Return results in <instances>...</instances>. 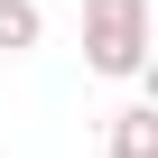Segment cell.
<instances>
[{"label": "cell", "mask_w": 158, "mask_h": 158, "mask_svg": "<svg viewBox=\"0 0 158 158\" xmlns=\"http://www.w3.org/2000/svg\"><path fill=\"white\" fill-rule=\"evenodd\" d=\"M84 65L102 84L149 74V0H84Z\"/></svg>", "instance_id": "obj_1"}, {"label": "cell", "mask_w": 158, "mask_h": 158, "mask_svg": "<svg viewBox=\"0 0 158 158\" xmlns=\"http://www.w3.org/2000/svg\"><path fill=\"white\" fill-rule=\"evenodd\" d=\"M28 47H47V10L37 0H0V56H28Z\"/></svg>", "instance_id": "obj_2"}, {"label": "cell", "mask_w": 158, "mask_h": 158, "mask_svg": "<svg viewBox=\"0 0 158 158\" xmlns=\"http://www.w3.org/2000/svg\"><path fill=\"white\" fill-rule=\"evenodd\" d=\"M102 149H112V158H149V149H158V112H149V102L112 112V139H102Z\"/></svg>", "instance_id": "obj_3"}]
</instances>
